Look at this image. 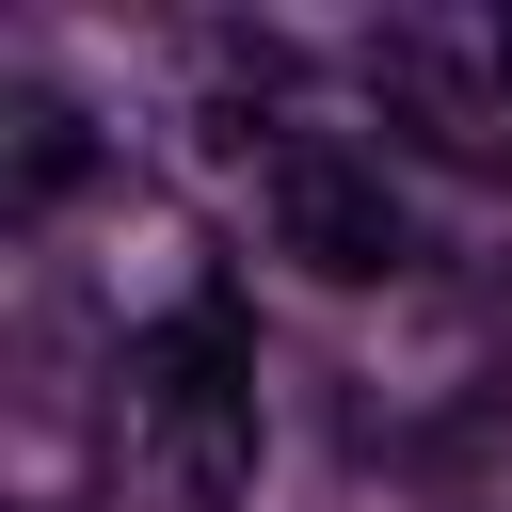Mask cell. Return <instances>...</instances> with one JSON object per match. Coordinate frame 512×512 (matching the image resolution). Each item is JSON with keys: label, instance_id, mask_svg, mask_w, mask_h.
I'll list each match as a JSON object with an SVG mask.
<instances>
[{"label": "cell", "instance_id": "1", "mask_svg": "<svg viewBox=\"0 0 512 512\" xmlns=\"http://www.w3.org/2000/svg\"><path fill=\"white\" fill-rule=\"evenodd\" d=\"M128 432L160 448V480L192 512H224L256 480V352H240L224 304H176V320L128 336Z\"/></svg>", "mask_w": 512, "mask_h": 512}, {"label": "cell", "instance_id": "2", "mask_svg": "<svg viewBox=\"0 0 512 512\" xmlns=\"http://www.w3.org/2000/svg\"><path fill=\"white\" fill-rule=\"evenodd\" d=\"M256 208H272V240H288L304 272H400V208H384V176L336 160V144H272V160H256Z\"/></svg>", "mask_w": 512, "mask_h": 512}]
</instances>
